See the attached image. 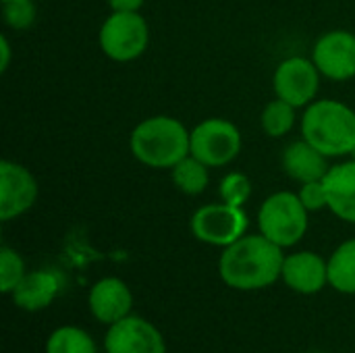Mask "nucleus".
<instances>
[{
  "mask_svg": "<svg viewBox=\"0 0 355 353\" xmlns=\"http://www.w3.org/2000/svg\"><path fill=\"white\" fill-rule=\"evenodd\" d=\"M283 248L272 243L262 233L243 235L225 252L218 260L220 279L239 291L264 289L281 279L283 273Z\"/></svg>",
  "mask_w": 355,
  "mask_h": 353,
  "instance_id": "f257e3e1",
  "label": "nucleus"
},
{
  "mask_svg": "<svg viewBox=\"0 0 355 353\" xmlns=\"http://www.w3.org/2000/svg\"><path fill=\"white\" fill-rule=\"evenodd\" d=\"M218 193H220V202H227L231 206L243 208L245 202L252 196V181H250L248 175H243L239 171L229 173V175L223 177L220 187H218Z\"/></svg>",
  "mask_w": 355,
  "mask_h": 353,
  "instance_id": "412c9836",
  "label": "nucleus"
},
{
  "mask_svg": "<svg viewBox=\"0 0 355 353\" xmlns=\"http://www.w3.org/2000/svg\"><path fill=\"white\" fill-rule=\"evenodd\" d=\"M2 17L15 31L29 29L35 23V4L31 0H6L2 2Z\"/></svg>",
  "mask_w": 355,
  "mask_h": 353,
  "instance_id": "5701e85b",
  "label": "nucleus"
},
{
  "mask_svg": "<svg viewBox=\"0 0 355 353\" xmlns=\"http://www.w3.org/2000/svg\"><path fill=\"white\" fill-rule=\"evenodd\" d=\"M297 196H300V200H302V204L306 206L308 212H318V210L329 208V193H327L324 179L302 183Z\"/></svg>",
  "mask_w": 355,
  "mask_h": 353,
  "instance_id": "b1692460",
  "label": "nucleus"
},
{
  "mask_svg": "<svg viewBox=\"0 0 355 353\" xmlns=\"http://www.w3.org/2000/svg\"><path fill=\"white\" fill-rule=\"evenodd\" d=\"M2 2H6V0H2Z\"/></svg>",
  "mask_w": 355,
  "mask_h": 353,
  "instance_id": "bb28decb",
  "label": "nucleus"
},
{
  "mask_svg": "<svg viewBox=\"0 0 355 353\" xmlns=\"http://www.w3.org/2000/svg\"><path fill=\"white\" fill-rule=\"evenodd\" d=\"M60 291V281L50 270H33L23 277V281L15 287L12 302L25 312H40L48 308Z\"/></svg>",
  "mask_w": 355,
  "mask_h": 353,
  "instance_id": "dca6fc26",
  "label": "nucleus"
},
{
  "mask_svg": "<svg viewBox=\"0 0 355 353\" xmlns=\"http://www.w3.org/2000/svg\"><path fill=\"white\" fill-rule=\"evenodd\" d=\"M241 133L237 125L227 119H206L191 129V156L202 160L208 169L231 164L241 152Z\"/></svg>",
  "mask_w": 355,
  "mask_h": 353,
  "instance_id": "423d86ee",
  "label": "nucleus"
},
{
  "mask_svg": "<svg viewBox=\"0 0 355 353\" xmlns=\"http://www.w3.org/2000/svg\"><path fill=\"white\" fill-rule=\"evenodd\" d=\"M92 316L104 325H114L127 316H131L133 310V293L127 287V283H123L116 277H106L100 279L87 298Z\"/></svg>",
  "mask_w": 355,
  "mask_h": 353,
  "instance_id": "f8f14e48",
  "label": "nucleus"
},
{
  "mask_svg": "<svg viewBox=\"0 0 355 353\" xmlns=\"http://www.w3.org/2000/svg\"><path fill=\"white\" fill-rule=\"evenodd\" d=\"M327 193H329V210L355 225V158L347 162L333 164L324 177Z\"/></svg>",
  "mask_w": 355,
  "mask_h": 353,
  "instance_id": "2eb2a0df",
  "label": "nucleus"
},
{
  "mask_svg": "<svg viewBox=\"0 0 355 353\" xmlns=\"http://www.w3.org/2000/svg\"><path fill=\"white\" fill-rule=\"evenodd\" d=\"M281 279L295 293L312 295L329 285V260L314 252H297L285 256Z\"/></svg>",
  "mask_w": 355,
  "mask_h": 353,
  "instance_id": "ddd939ff",
  "label": "nucleus"
},
{
  "mask_svg": "<svg viewBox=\"0 0 355 353\" xmlns=\"http://www.w3.org/2000/svg\"><path fill=\"white\" fill-rule=\"evenodd\" d=\"M248 214L239 206L227 202L200 206L191 216V233L198 241L214 248H229L248 231Z\"/></svg>",
  "mask_w": 355,
  "mask_h": 353,
  "instance_id": "0eeeda50",
  "label": "nucleus"
},
{
  "mask_svg": "<svg viewBox=\"0 0 355 353\" xmlns=\"http://www.w3.org/2000/svg\"><path fill=\"white\" fill-rule=\"evenodd\" d=\"M104 347L106 353H166L160 331L139 316H127L110 325Z\"/></svg>",
  "mask_w": 355,
  "mask_h": 353,
  "instance_id": "9b49d317",
  "label": "nucleus"
},
{
  "mask_svg": "<svg viewBox=\"0 0 355 353\" xmlns=\"http://www.w3.org/2000/svg\"><path fill=\"white\" fill-rule=\"evenodd\" d=\"M25 275L27 273H25L23 258L15 250L4 246L0 250V289H2V293H12Z\"/></svg>",
  "mask_w": 355,
  "mask_h": 353,
  "instance_id": "4be33fe9",
  "label": "nucleus"
},
{
  "mask_svg": "<svg viewBox=\"0 0 355 353\" xmlns=\"http://www.w3.org/2000/svg\"><path fill=\"white\" fill-rule=\"evenodd\" d=\"M191 131L173 117L156 114L150 119H144L129 137L131 154L137 162L150 166V169H173L177 162H181L185 156L191 154Z\"/></svg>",
  "mask_w": 355,
  "mask_h": 353,
  "instance_id": "f03ea898",
  "label": "nucleus"
},
{
  "mask_svg": "<svg viewBox=\"0 0 355 353\" xmlns=\"http://www.w3.org/2000/svg\"><path fill=\"white\" fill-rule=\"evenodd\" d=\"M308 210L293 191L268 196L258 210V229L279 248H293L308 231Z\"/></svg>",
  "mask_w": 355,
  "mask_h": 353,
  "instance_id": "20e7f679",
  "label": "nucleus"
},
{
  "mask_svg": "<svg viewBox=\"0 0 355 353\" xmlns=\"http://www.w3.org/2000/svg\"><path fill=\"white\" fill-rule=\"evenodd\" d=\"M302 137L329 158L355 152V110L339 100H316L302 117Z\"/></svg>",
  "mask_w": 355,
  "mask_h": 353,
  "instance_id": "7ed1b4c3",
  "label": "nucleus"
},
{
  "mask_svg": "<svg viewBox=\"0 0 355 353\" xmlns=\"http://www.w3.org/2000/svg\"><path fill=\"white\" fill-rule=\"evenodd\" d=\"M46 353H96V343L79 327H60L48 337Z\"/></svg>",
  "mask_w": 355,
  "mask_h": 353,
  "instance_id": "aec40b11",
  "label": "nucleus"
},
{
  "mask_svg": "<svg viewBox=\"0 0 355 353\" xmlns=\"http://www.w3.org/2000/svg\"><path fill=\"white\" fill-rule=\"evenodd\" d=\"M312 60L320 75L331 81H347L355 77V33L345 29L322 33L314 44Z\"/></svg>",
  "mask_w": 355,
  "mask_h": 353,
  "instance_id": "1a4fd4ad",
  "label": "nucleus"
},
{
  "mask_svg": "<svg viewBox=\"0 0 355 353\" xmlns=\"http://www.w3.org/2000/svg\"><path fill=\"white\" fill-rule=\"evenodd\" d=\"M146 0H108L114 12H139Z\"/></svg>",
  "mask_w": 355,
  "mask_h": 353,
  "instance_id": "393cba45",
  "label": "nucleus"
},
{
  "mask_svg": "<svg viewBox=\"0 0 355 353\" xmlns=\"http://www.w3.org/2000/svg\"><path fill=\"white\" fill-rule=\"evenodd\" d=\"M320 71L312 58L304 56H289L279 62L272 85L277 98L293 104L295 108H306L316 100L320 89Z\"/></svg>",
  "mask_w": 355,
  "mask_h": 353,
  "instance_id": "6e6552de",
  "label": "nucleus"
},
{
  "mask_svg": "<svg viewBox=\"0 0 355 353\" xmlns=\"http://www.w3.org/2000/svg\"><path fill=\"white\" fill-rule=\"evenodd\" d=\"M354 156H355V152H354Z\"/></svg>",
  "mask_w": 355,
  "mask_h": 353,
  "instance_id": "cd10ccee",
  "label": "nucleus"
},
{
  "mask_svg": "<svg viewBox=\"0 0 355 353\" xmlns=\"http://www.w3.org/2000/svg\"><path fill=\"white\" fill-rule=\"evenodd\" d=\"M329 285L339 293L355 295V239L343 241L329 258Z\"/></svg>",
  "mask_w": 355,
  "mask_h": 353,
  "instance_id": "f3484780",
  "label": "nucleus"
},
{
  "mask_svg": "<svg viewBox=\"0 0 355 353\" xmlns=\"http://www.w3.org/2000/svg\"><path fill=\"white\" fill-rule=\"evenodd\" d=\"M102 52L116 62L139 58L150 44L148 21L139 12H110L98 35Z\"/></svg>",
  "mask_w": 355,
  "mask_h": 353,
  "instance_id": "39448f33",
  "label": "nucleus"
},
{
  "mask_svg": "<svg viewBox=\"0 0 355 353\" xmlns=\"http://www.w3.org/2000/svg\"><path fill=\"white\" fill-rule=\"evenodd\" d=\"M295 121H297V108L281 98H275L272 102H268L260 114L262 131L272 139L287 135L293 129Z\"/></svg>",
  "mask_w": 355,
  "mask_h": 353,
  "instance_id": "6ab92c4d",
  "label": "nucleus"
},
{
  "mask_svg": "<svg viewBox=\"0 0 355 353\" xmlns=\"http://www.w3.org/2000/svg\"><path fill=\"white\" fill-rule=\"evenodd\" d=\"M281 164H283V171L287 173V177L297 181L300 185L308 183V181L324 179L329 169H331L329 166V156H324L320 150H316L304 137L289 144L283 150Z\"/></svg>",
  "mask_w": 355,
  "mask_h": 353,
  "instance_id": "4468645a",
  "label": "nucleus"
},
{
  "mask_svg": "<svg viewBox=\"0 0 355 353\" xmlns=\"http://www.w3.org/2000/svg\"><path fill=\"white\" fill-rule=\"evenodd\" d=\"M10 64V44H8V37L2 35L0 37V71H6Z\"/></svg>",
  "mask_w": 355,
  "mask_h": 353,
  "instance_id": "a878e982",
  "label": "nucleus"
},
{
  "mask_svg": "<svg viewBox=\"0 0 355 353\" xmlns=\"http://www.w3.org/2000/svg\"><path fill=\"white\" fill-rule=\"evenodd\" d=\"M37 200V181L23 164L0 162V221L8 223L25 214Z\"/></svg>",
  "mask_w": 355,
  "mask_h": 353,
  "instance_id": "9d476101",
  "label": "nucleus"
},
{
  "mask_svg": "<svg viewBox=\"0 0 355 353\" xmlns=\"http://www.w3.org/2000/svg\"><path fill=\"white\" fill-rule=\"evenodd\" d=\"M171 177H173L175 187L185 196H200L206 191L210 183L208 166L191 154L171 169Z\"/></svg>",
  "mask_w": 355,
  "mask_h": 353,
  "instance_id": "a211bd4d",
  "label": "nucleus"
}]
</instances>
